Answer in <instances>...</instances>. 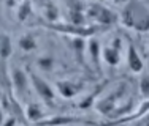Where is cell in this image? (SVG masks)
<instances>
[{"label":"cell","instance_id":"1","mask_svg":"<svg viewBox=\"0 0 149 126\" xmlns=\"http://www.w3.org/2000/svg\"><path fill=\"white\" fill-rule=\"evenodd\" d=\"M119 21L127 29L149 35V5L143 2L122 3L119 11Z\"/></svg>","mask_w":149,"mask_h":126},{"label":"cell","instance_id":"2","mask_svg":"<svg viewBox=\"0 0 149 126\" xmlns=\"http://www.w3.org/2000/svg\"><path fill=\"white\" fill-rule=\"evenodd\" d=\"M8 76H10V82H11V87L15 88V92L19 96H26L30 88V76L19 66H11L8 71Z\"/></svg>","mask_w":149,"mask_h":126},{"label":"cell","instance_id":"3","mask_svg":"<svg viewBox=\"0 0 149 126\" xmlns=\"http://www.w3.org/2000/svg\"><path fill=\"white\" fill-rule=\"evenodd\" d=\"M120 51H122V40L116 36L109 44L102 47V60L108 66H118L120 63Z\"/></svg>","mask_w":149,"mask_h":126},{"label":"cell","instance_id":"4","mask_svg":"<svg viewBox=\"0 0 149 126\" xmlns=\"http://www.w3.org/2000/svg\"><path fill=\"white\" fill-rule=\"evenodd\" d=\"M30 84H32V88L37 92V94L45 101V103H51V101H54V98H56L54 88H52L43 77H40L38 74L32 73L30 74Z\"/></svg>","mask_w":149,"mask_h":126},{"label":"cell","instance_id":"5","mask_svg":"<svg viewBox=\"0 0 149 126\" xmlns=\"http://www.w3.org/2000/svg\"><path fill=\"white\" fill-rule=\"evenodd\" d=\"M127 66H129L130 73L133 74H141L144 71V60L141 57V54L138 52V49L133 46L132 43L127 44Z\"/></svg>","mask_w":149,"mask_h":126},{"label":"cell","instance_id":"6","mask_svg":"<svg viewBox=\"0 0 149 126\" xmlns=\"http://www.w3.org/2000/svg\"><path fill=\"white\" fill-rule=\"evenodd\" d=\"M24 114H26L27 120L32 121V123H35V125H40L41 121H45L43 107H41L38 103H29V104L26 106V110H24Z\"/></svg>","mask_w":149,"mask_h":126},{"label":"cell","instance_id":"7","mask_svg":"<svg viewBox=\"0 0 149 126\" xmlns=\"http://www.w3.org/2000/svg\"><path fill=\"white\" fill-rule=\"evenodd\" d=\"M87 55H89L92 65H95V68L100 69V62H102V46L97 40H89L87 41Z\"/></svg>","mask_w":149,"mask_h":126},{"label":"cell","instance_id":"8","mask_svg":"<svg viewBox=\"0 0 149 126\" xmlns=\"http://www.w3.org/2000/svg\"><path fill=\"white\" fill-rule=\"evenodd\" d=\"M13 52V41L6 33H0V60L10 58Z\"/></svg>","mask_w":149,"mask_h":126},{"label":"cell","instance_id":"9","mask_svg":"<svg viewBox=\"0 0 149 126\" xmlns=\"http://www.w3.org/2000/svg\"><path fill=\"white\" fill-rule=\"evenodd\" d=\"M17 46H19V49L22 52H32L37 49V41H35V38L32 35H22L19 38V41H17Z\"/></svg>","mask_w":149,"mask_h":126},{"label":"cell","instance_id":"10","mask_svg":"<svg viewBox=\"0 0 149 126\" xmlns=\"http://www.w3.org/2000/svg\"><path fill=\"white\" fill-rule=\"evenodd\" d=\"M32 14V3L22 2L16 5V17L19 22H26Z\"/></svg>","mask_w":149,"mask_h":126},{"label":"cell","instance_id":"11","mask_svg":"<svg viewBox=\"0 0 149 126\" xmlns=\"http://www.w3.org/2000/svg\"><path fill=\"white\" fill-rule=\"evenodd\" d=\"M57 87H59V92L62 93L65 98H72V96H74V94L79 92V85H74L73 82H70V80L59 82Z\"/></svg>","mask_w":149,"mask_h":126},{"label":"cell","instance_id":"12","mask_svg":"<svg viewBox=\"0 0 149 126\" xmlns=\"http://www.w3.org/2000/svg\"><path fill=\"white\" fill-rule=\"evenodd\" d=\"M43 13L48 22H56L59 19V8L56 3H43Z\"/></svg>","mask_w":149,"mask_h":126},{"label":"cell","instance_id":"13","mask_svg":"<svg viewBox=\"0 0 149 126\" xmlns=\"http://www.w3.org/2000/svg\"><path fill=\"white\" fill-rule=\"evenodd\" d=\"M37 65L40 69H43V71H51L52 68H54V58L49 57V55H43V57H40L37 60Z\"/></svg>","mask_w":149,"mask_h":126},{"label":"cell","instance_id":"14","mask_svg":"<svg viewBox=\"0 0 149 126\" xmlns=\"http://www.w3.org/2000/svg\"><path fill=\"white\" fill-rule=\"evenodd\" d=\"M140 92L144 98H149V74L141 76L140 79Z\"/></svg>","mask_w":149,"mask_h":126},{"label":"cell","instance_id":"15","mask_svg":"<svg viewBox=\"0 0 149 126\" xmlns=\"http://www.w3.org/2000/svg\"><path fill=\"white\" fill-rule=\"evenodd\" d=\"M3 126H16V118L13 117V115H8L5 120V123H3Z\"/></svg>","mask_w":149,"mask_h":126},{"label":"cell","instance_id":"16","mask_svg":"<svg viewBox=\"0 0 149 126\" xmlns=\"http://www.w3.org/2000/svg\"><path fill=\"white\" fill-rule=\"evenodd\" d=\"M5 120H6V115L3 114V110H2V109H0V126H3Z\"/></svg>","mask_w":149,"mask_h":126},{"label":"cell","instance_id":"17","mask_svg":"<svg viewBox=\"0 0 149 126\" xmlns=\"http://www.w3.org/2000/svg\"><path fill=\"white\" fill-rule=\"evenodd\" d=\"M143 126H149V120H146V121H144V125Z\"/></svg>","mask_w":149,"mask_h":126},{"label":"cell","instance_id":"18","mask_svg":"<svg viewBox=\"0 0 149 126\" xmlns=\"http://www.w3.org/2000/svg\"><path fill=\"white\" fill-rule=\"evenodd\" d=\"M148 49H149V35H148Z\"/></svg>","mask_w":149,"mask_h":126},{"label":"cell","instance_id":"19","mask_svg":"<svg viewBox=\"0 0 149 126\" xmlns=\"http://www.w3.org/2000/svg\"><path fill=\"white\" fill-rule=\"evenodd\" d=\"M119 126H124V125H119Z\"/></svg>","mask_w":149,"mask_h":126},{"label":"cell","instance_id":"20","mask_svg":"<svg viewBox=\"0 0 149 126\" xmlns=\"http://www.w3.org/2000/svg\"><path fill=\"white\" fill-rule=\"evenodd\" d=\"M70 126H72V125H70Z\"/></svg>","mask_w":149,"mask_h":126}]
</instances>
